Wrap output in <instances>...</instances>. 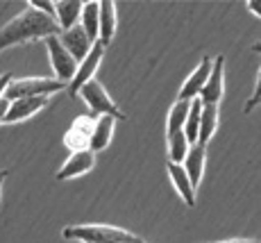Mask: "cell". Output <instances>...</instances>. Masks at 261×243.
Here are the masks:
<instances>
[{
  "instance_id": "obj_1",
  "label": "cell",
  "mask_w": 261,
  "mask_h": 243,
  "mask_svg": "<svg viewBox=\"0 0 261 243\" xmlns=\"http://www.w3.org/2000/svg\"><path fill=\"white\" fill-rule=\"evenodd\" d=\"M62 28H59L57 18L48 16V14L37 12L34 7H25L21 14L7 21L0 28V53L7 48L30 41H39V39H50V37H59Z\"/></svg>"
},
{
  "instance_id": "obj_2",
  "label": "cell",
  "mask_w": 261,
  "mask_h": 243,
  "mask_svg": "<svg viewBox=\"0 0 261 243\" xmlns=\"http://www.w3.org/2000/svg\"><path fill=\"white\" fill-rule=\"evenodd\" d=\"M64 239L82 243H145L134 232H127L116 225H68L62 232Z\"/></svg>"
},
{
  "instance_id": "obj_3",
  "label": "cell",
  "mask_w": 261,
  "mask_h": 243,
  "mask_svg": "<svg viewBox=\"0 0 261 243\" xmlns=\"http://www.w3.org/2000/svg\"><path fill=\"white\" fill-rule=\"evenodd\" d=\"M66 84L59 82L57 78H14L9 82L5 98L12 103L18 98H39V95H53L57 91H64Z\"/></svg>"
},
{
  "instance_id": "obj_4",
  "label": "cell",
  "mask_w": 261,
  "mask_h": 243,
  "mask_svg": "<svg viewBox=\"0 0 261 243\" xmlns=\"http://www.w3.org/2000/svg\"><path fill=\"white\" fill-rule=\"evenodd\" d=\"M77 95L84 100V103H87V107L91 109L95 116H114L116 120H125V118H127V116L118 109V105L109 98L107 89L98 82V78L84 84V87L80 89Z\"/></svg>"
},
{
  "instance_id": "obj_5",
  "label": "cell",
  "mask_w": 261,
  "mask_h": 243,
  "mask_svg": "<svg viewBox=\"0 0 261 243\" xmlns=\"http://www.w3.org/2000/svg\"><path fill=\"white\" fill-rule=\"evenodd\" d=\"M46 48H48L50 64H53V70H55V75H57V80L64 84H71L75 73H77V66H80L77 59L64 48L62 41H59V37L46 39Z\"/></svg>"
},
{
  "instance_id": "obj_6",
  "label": "cell",
  "mask_w": 261,
  "mask_h": 243,
  "mask_svg": "<svg viewBox=\"0 0 261 243\" xmlns=\"http://www.w3.org/2000/svg\"><path fill=\"white\" fill-rule=\"evenodd\" d=\"M105 48H107V45H102L100 41H95L93 43V50L87 55V59H84V62H80L77 73H75L73 82L68 84V93H71V98H77L80 89H82L87 82L95 80L98 66H100V62H102V57H105Z\"/></svg>"
},
{
  "instance_id": "obj_7",
  "label": "cell",
  "mask_w": 261,
  "mask_h": 243,
  "mask_svg": "<svg viewBox=\"0 0 261 243\" xmlns=\"http://www.w3.org/2000/svg\"><path fill=\"white\" fill-rule=\"evenodd\" d=\"M212 68H214V59L204 55V57L200 59V64L195 66V70L187 78V82L182 84V89H179V93H177V100H195V98H200V93H202L209 75H212Z\"/></svg>"
},
{
  "instance_id": "obj_8",
  "label": "cell",
  "mask_w": 261,
  "mask_h": 243,
  "mask_svg": "<svg viewBox=\"0 0 261 243\" xmlns=\"http://www.w3.org/2000/svg\"><path fill=\"white\" fill-rule=\"evenodd\" d=\"M95 120H98V116H80V118L73 120L71 130L66 132V136H64V143H66L73 153H77V150H87L89 145H91Z\"/></svg>"
},
{
  "instance_id": "obj_9",
  "label": "cell",
  "mask_w": 261,
  "mask_h": 243,
  "mask_svg": "<svg viewBox=\"0 0 261 243\" xmlns=\"http://www.w3.org/2000/svg\"><path fill=\"white\" fill-rule=\"evenodd\" d=\"M59 41H62L64 48L77 59V64L84 62L87 55L93 50V41L89 39V34L84 32L82 25H75V28H71V30H64V32L59 34Z\"/></svg>"
},
{
  "instance_id": "obj_10",
  "label": "cell",
  "mask_w": 261,
  "mask_h": 243,
  "mask_svg": "<svg viewBox=\"0 0 261 243\" xmlns=\"http://www.w3.org/2000/svg\"><path fill=\"white\" fill-rule=\"evenodd\" d=\"M95 166V153L93 150H77V153H71V157L66 159V164L57 171V180H73V177H80L84 173H89Z\"/></svg>"
},
{
  "instance_id": "obj_11",
  "label": "cell",
  "mask_w": 261,
  "mask_h": 243,
  "mask_svg": "<svg viewBox=\"0 0 261 243\" xmlns=\"http://www.w3.org/2000/svg\"><path fill=\"white\" fill-rule=\"evenodd\" d=\"M223 70H225V55H216L212 75H209V80H207V84H204L202 93H200L202 105H218L220 103V98H223V93H225Z\"/></svg>"
},
{
  "instance_id": "obj_12",
  "label": "cell",
  "mask_w": 261,
  "mask_h": 243,
  "mask_svg": "<svg viewBox=\"0 0 261 243\" xmlns=\"http://www.w3.org/2000/svg\"><path fill=\"white\" fill-rule=\"evenodd\" d=\"M50 98L48 95H39V98H18L9 103V111L5 116V125L7 123H18V120H25L30 116H34L37 111H41L43 107H48Z\"/></svg>"
},
{
  "instance_id": "obj_13",
  "label": "cell",
  "mask_w": 261,
  "mask_h": 243,
  "mask_svg": "<svg viewBox=\"0 0 261 243\" xmlns=\"http://www.w3.org/2000/svg\"><path fill=\"white\" fill-rule=\"evenodd\" d=\"M168 175H170V182H173V186L177 189V193L182 196V200L187 202L189 207H195V186L193 182H191V177L187 173V168H184V164H170L168 161Z\"/></svg>"
},
{
  "instance_id": "obj_14",
  "label": "cell",
  "mask_w": 261,
  "mask_h": 243,
  "mask_svg": "<svg viewBox=\"0 0 261 243\" xmlns=\"http://www.w3.org/2000/svg\"><path fill=\"white\" fill-rule=\"evenodd\" d=\"M82 9H84V3H77V0H62V3H55V18H57L62 32L80 25Z\"/></svg>"
},
{
  "instance_id": "obj_15",
  "label": "cell",
  "mask_w": 261,
  "mask_h": 243,
  "mask_svg": "<svg viewBox=\"0 0 261 243\" xmlns=\"http://www.w3.org/2000/svg\"><path fill=\"white\" fill-rule=\"evenodd\" d=\"M204 164H207V145H200V143L191 145L187 159H184V168H187V173H189L195 189H198L200 182H202Z\"/></svg>"
},
{
  "instance_id": "obj_16",
  "label": "cell",
  "mask_w": 261,
  "mask_h": 243,
  "mask_svg": "<svg viewBox=\"0 0 261 243\" xmlns=\"http://www.w3.org/2000/svg\"><path fill=\"white\" fill-rule=\"evenodd\" d=\"M116 25H118V12L116 5L112 0H105L100 3V39L98 41L102 45H109L116 34Z\"/></svg>"
},
{
  "instance_id": "obj_17",
  "label": "cell",
  "mask_w": 261,
  "mask_h": 243,
  "mask_svg": "<svg viewBox=\"0 0 261 243\" xmlns=\"http://www.w3.org/2000/svg\"><path fill=\"white\" fill-rule=\"evenodd\" d=\"M114 125H116L114 116H98L95 128H93V136H91V145H89L93 153H100V150H105L109 145L112 134H114Z\"/></svg>"
},
{
  "instance_id": "obj_18",
  "label": "cell",
  "mask_w": 261,
  "mask_h": 243,
  "mask_svg": "<svg viewBox=\"0 0 261 243\" xmlns=\"http://www.w3.org/2000/svg\"><path fill=\"white\" fill-rule=\"evenodd\" d=\"M191 103L193 100H175V105L168 111V120H166V136L175 132H184V125H187Z\"/></svg>"
},
{
  "instance_id": "obj_19",
  "label": "cell",
  "mask_w": 261,
  "mask_h": 243,
  "mask_svg": "<svg viewBox=\"0 0 261 243\" xmlns=\"http://www.w3.org/2000/svg\"><path fill=\"white\" fill-rule=\"evenodd\" d=\"M218 128V105H202V116H200V136L198 143L207 145L212 141Z\"/></svg>"
},
{
  "instance_id": "obj_20",
  "label": "cell",
  "mask_w": 261,
  "mask_h": 243,
  "mask_svg": "<svg viewBox=\"0 0 261 243\" xmlns=\"http://www.w3.org/2000/svg\"><path fill=\"white\" fill-rule=\"evenodd\" d=\"M80 25L84 28V32L89 34V39L93 43L98 41L100 39V3H84Z\"/></svg>"
},
{
  "instance_id": "obj_21",
  "label": "cell",
  "mask_w": 261,
  "mask_h": 243,
  "mask_svg": "<svg viewBox=\"0 0 261 243\" xmlns=\"http://www.w3.org/2000/svg\"><path fill=\"white\" fill-rule=\"evenodd\" d=\"M166 143H168V161L170 164H184V159H187V155L191 150V143H189L187 134L184 132L168 134Z\"/></svg>"
},
{
  "instance_id": "obj_22",
  "label": "cell",
  "mask_w": 261,
  "mask_h": 243,
  "mask_svg": "<svg viewBox=\"0 0 261 243\" xmlns=\"http://www.w3.org/2000/svg\"><path fill=\"white\" fill-rule=\"evenodd\" d=\"M200 116H202V100L195 98L193 103H191L189 118H187V125H184V134H187V139H189L191 145L198 143V136H200Z\"/></svg>"
},
{
  "instance_id": "obj_23",
  "label": "cell",
  "mask_w": 261,
  "mask_h": 243,
  "mask_svg": "<svg viewBox=\"0 0 261 243\" xmlns=\"http://www.w3.org/2000/svg\"><path fill=\"white\" fill-rule=\"evenodd\" d=\"M261 103V68H259V75H257V84H254V91H252V95H250V100L245 103V107H243V111L245 114H250L257 105Z\"/></svg>"
},
{
  "instance_id": "obj_24",
  "label": "cell",
  "mask_w": 261,
  "mask_h": 243,
  "mask_svg": "<svg viewBox=\"0 0 261 243\" xmlns=\"http://www.w3.org/2000/svg\"><path fill=\"white\" fill-rule=\"evenodd\" d=\"M30 7H34L37 12L55 16V3H46V0H30Z\"/></svg>"
},
{
  "instance_id": "obj_25",
  "label": "cell",
  "mask_w": 261,
  "mask_h": 243,
  "mask_svg": "<svg viewBox=\"0 0 261 243\" xmlns=\"http://www.w3.org/2000/svg\"><path fill=\"white\" fill-rule=\"evenodd\" d=\"M12 75H9V73H3V75H0V98H3V95H5V91H7V87H9V82H12Z\"/></svg>"
},
{
  "instance_id": "obj_26",
  "label": "cell",
  "mask_w": 261,
  "mask_h": 243,
  "mask_svg": "<svg viewBox=\"0 0 261 243\" xmlns=\"http://www.w3.org/2000/svg\"><path fill=\"white\" fill-rule=\"evenodd\" d=\"M7 111H9V100L5 98H0V123H5V116H7Z\"/></svg>"
},
{
  "instance_id": "obj_27",
  "label": "cell",
  "mask_w": 261,
  "mask_h": 243,
  "mask_svg": "<svg viewBox=\"0 0 261 243\" xmlns=\"http://www.w3.org/2000/svg\"><path fill=\"white\" fill-rule=\"evenodd\" d=\"M248 9L254 14L257 18H261V0H250L248 3Z\"/></svg>"
},
{
  "instance_id": "obj_28",
  "label": "cell",
  "mask_w": 261,
  "mask_h": 243,
  "mask_svg": "<svg viewBox=\"0 0 261 243\" xmlns=\"http://www.w3.org/2000/svg\"><path fill=\"white\" fill-rule=\"evenodd\" d=\"M214 243H261L257 239H232V241H214Z\"/></svg>"
},
{
  "instance_id": "obj_29",
  "label": "cell",
  "mask_w": 261,
  "mask_h": 243,
  "mask_svg": "<svg viewBox=\"0 0 261 243\" xmlns=\"http://www.w3.org/2000/svg\"><path fill=\"white\" fill-rule=\"evenodd\" d=\"M252 50H254V53H261V41H259V43H254V45H252Z\"/></svg>"
},
{
  "instance_id": "obj_30",
  "label": "cell",
  "mask_w": 261,
  "mask_h": 243,
  "mask_svg": "<svg viewBox=\"0 0 261 243\" xmlns=\"http://www.w3.org/2000/svg\"><path fill=\"white\" fill-rule=\"evenodd\" d=\"M5 177H7V171H0V182H5Z\"/></svg>"
},
{
  "instance_id": "obj_31",
  "label": "cell",
  "mask_w": 261,
  "mask_h": 243,
  "mask_svg": "<svg viewBox=\"0 0 261 243\" xmlns=\"http://www.w3.org/2000/svg\"><path fill=\"white\" fill-rule=\"evenodd\" d=\"M0 196H3V182H0Z\"/></svg>"
},
{
  "instance_id": "obj_32",
  "label": "cell",
  "mask_w": 261,
  "mask_h": 243,
  "mask_svg": "<svg viewBox=\"0 0 261 243\" xmlns=\"http://www.w3.org/2000/svg\"><path fill=\"white\" fill-rule=\"evenodd\" d=\"M259 105H261V103H259Z\"/></svg>"
}]
</instances>
